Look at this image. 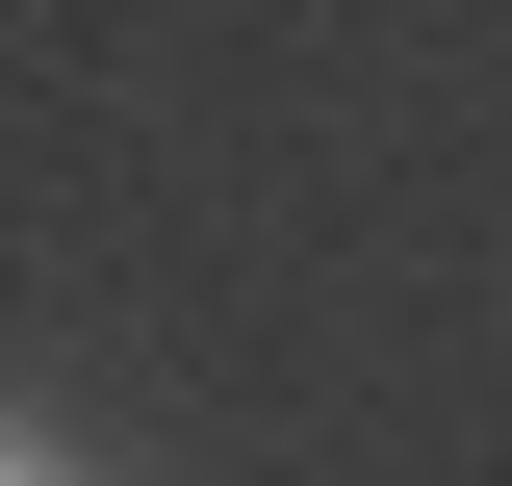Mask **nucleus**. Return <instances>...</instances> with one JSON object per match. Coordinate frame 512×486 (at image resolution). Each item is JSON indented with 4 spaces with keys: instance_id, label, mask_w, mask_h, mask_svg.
<instances>
[{
    "instance_id": "obj_1",
    "label": "nucleus",
    "mask_w": 512,
    "mask_h": 486,
    "mask_svg": "<svg viewBox=\"0 0 512 486\" xmlns=\"http://www.w3.org/2000/svg\"><path fill=\"white\" fill-rule=\"evenodd\" d=\"M0 486H77V435H26V410H0Z\"/></svg>"
}]
</instances>
